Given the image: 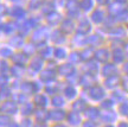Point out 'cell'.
I'll return each mask as SVG.
<instances>
[{
    "mask_svg": "<svg viewBox=\"0 0 128 127\" xmlns=\"http://www.w3.org/2000/svg\"><path fill=\"white\" fill-rule=\"evenodd\" d=\"M48 37H49V31H48V29H45V27H39V29H37L36 31H34V33H33L32 41L34 42V43L40 44V43H43V42L45 41Z\"/></svg>",
    "mask_w": 128,
    "mask_h": 127,
    "instance_id": "cell-1",
    "label": "cell"
},
{
    "mask_svg": "<svg viewBox=\"0 0 128 127\" xmlns=\"http://www.w3.org/2000/svg\"><path fill=\"white\" fill-rule=\"evenodd\" d=\"M0 110L2 112V113H7V114H16L18 112V107H17V104L16 102H11V101H5L4 103L1 104V107H0Z\"/></svg>",
    "mask_w": 128,
    "mask_h": 127,
    "instance_id": "cell-2",
    "label": "cell"
},
{
    "mask_svg": "<svg viewBox=\"0 0 128 127\" xmlns=\"http://www.w3.org/2000/svg\"><path fill=\"white\" fill-rule=\"evenodd\" d=\"M89 95H90V97L94 99V100H101V99L104 96V90H103L101 87L95 86L89 90Z\"/></svg>",
    "mask_w": 128,
    "mask_h": 127,
    "instance_id": "cell-3",
    "label": "cell"
},
{
    "mask_svg": "<svg viewBox=\"0 0 128 127\" xmlns=\"http://www.w3.org/2000/svg\"><path fill=\"white\" fill-rule=\"evenodd\" d=\"M65 118V112L63 110H58V109H55V110H51L49 112V119L50 120H54V121H60Z\"/></svg>",
    "mask_w": 128,
    "mask_h": 127,
    "instance_id": "cell-4",
    "label": "cell"
},
{
    "mask_svg": "<svg viewBox=\"0 0 128 127\" xmlns=\"http://www.w3.org/2000/svg\"><path fill=\"white\" fill-rule=\"evenodd\" d=\"M75 71V69L71 64H63V65H60V68H58V73L60 75H63V76H71Z\"/></svg>",
    "mask_w": 128,
    "mask_h": 127,
    "instance_id": "cell-5",
    "label": "cell"
},
{
    "mask_svg": "<svg viewBox=\"0 0 128 127\" xmlns=\"http://www.w3.org/2000/svg\"><path fill=\"white\" fill-rule=\"evenodd\" d=\"M77 31L81 35H87L88 32L90 31V24H89V22H88L87 19L81 20V23H80V25L77 27Z\"/></svg>",
    "mask_w": 128,
    "mask_h": 127,
    "instance_id": "cell-6",
    "label": "cell"
},
{
    "mask_svg": "<svg viewBox=\"0 0 128 127\" xmlns=\"http://www.w3.org/2000/svg\"><path fill=\"white\" fill-rule=\"evenodd\" d=\"M68 13L70 17H77L78 16V5L75 3V0H71L68 4Z\"/></svg>",
    "mask_w": 128,
    "mask_h": 127,
    "instance_id": "cell-7",
    "label": "cell"
},
{
    "mask_svg": "<svg viewBox=\"0 0 128 127\" xmlns=\"http://www.w3.org/2000/svg\"><path fill=\"white\" fill-rule=\"evenodd\" d=\"M30 67H31L34 71H39L43 67V58L39 57V56H36L34 58H32L31 63H30Z\"/></svg>",
    "mask_w": 128,
    "mask_h": 127,
    "instance_id": "cell-8",
    "label": "cell"
},
{
    "mask_svg": "<svg viewBox=\"0 0 128 127\" xmlns=\"http://www.w3.org/2000/svg\"><path fill=\"white\" fill-rule=\"evenodd\" d=\"M95 57L100 62H107L108 58H109V52H108V50H106V49H100L98 51L95 52Z\"/></svg>",
    "mask_w": 128,
    "mask_h": 127,
    "instance_id": "cell-9",
    "label": "cell"
},
{
    "mask_svg": "<svg viewBox=\"0 0 128 127\" xmlns=\"http://www.w3.org/2000/svg\"><path fill=\"white\" fill-rule=\"evenodd\" d=\"M40 80L43 82H51L52 80H55V73L50 69H48L40 74Z\"/></svg>",
    "mask_w": 128,
    "mask_h": 127,
    "instance_id": "cell-10",
    "label": "cell"
},
{
    "mask_svg": "<svg viewBox=\"0 0 128 127\" xmlns=\"http://www.w3.org/2000/svg\"><path fill=\"white\" fill-rule=\"evenodd\" d=\"M94 82H95V78H94L92 74H86L81 78V84L83 87H90L92 84H94Z\"/></svg>",
    "mask_w": 128,
    "mask_h": 127,
    "instance_id": "cell-11",
    "label": "cell"
},
{
    "mask_svg": "<svg viewBox=\"0 0 128 127\" xmlns=\"http://www.w3.org/2000/svg\"><path fill=\"white\" fill-rule=\"evenodd\" d=\"M20 89L23 93L25 94H32V93H36V89H34V84L33 83H30V82H25L20 86Z\"/></svg>",
    "mask_w": 128,
    "mask_h": 127,
    "instance_id": "cell-12",
    "label": "cell"
},
{
    "mask_svg": "<svg viewBox=\"0 0 128 127\" xmlns=\"http://www.w3.org/2000/svg\"><path fill=\"white\" fill-rule=\"evenodd\" d=\"M10 14H11L12 17H14V18H23L24 16H25V11H24L22 7L16 6V7H12V9H11Z\"/></svg>",
    "mask_w": 128,
    "mask_h": 127,
    "instance_id": "cell-13",
    "label": "cell"
},
{
    "mask_svg": "<svg viewBox=\"0 0 128 127\" xmlns=\"http://www.w3.org/2000/svg\"><path fill=\"white\" fill-rule=\"evenodd\" d=\"M60 22V16L56 12H51L48 14V23L51 25H57Z\"/></svg>",
    "mask_w": 128,
    "mask_h": 127,
    "instance_id": "cell-14",
    "label": "cell"
},
{
    "mask_svg": "<svg viewBox=\"0 0 128 127\" xmlns=\"http://www.w3.org/2000/svg\"><path fill=\"white\" fill-rule=\"evenodd\" d=\"M120 83V78L116 75H112V76L108 77V80L106 81V86L108 88H114Z\"/></svg>",
    "mask_w": 128,
    "mask_h": 127,
    "instance_id": "cell-15",
    "label": "cell"
},
{
    "mask_svg": "<svg viewBox=\"0 0 128 127\" xmlns=\"http://www.w3.org/2000/svg\"><path fill=\"white\" fill-rule=\"evenodd\" d=\"M10 44L14 48H20V46H23L24 44V39L22 36H14L12 37L11 39H10Z\"/></svg>",
    "mask_w": 128,
    "mask_h": 127,
    "instance_id": "cell-16",
    "label": "cell"
},
{
    "mask_svg": "<svg viewBox=\"0 0 128 127\" xmlns=\"http://www.w3.org/2000/svg\"><path fill=\"white\" fill-rule=\"evenodd\" d=\"M20 112L24 115H30V114H32L34 112V107H33L32 103H25L24 102V104L22 106V108H20Z\"/></svg>",
    "mask_w": 128,
    "mask_h": 127,
    "instance_id": "cell-17",
    "label": "cell"
},
{
    "mask_svg": "<svg viewBox=\"0 0 128 127\" xmlns=\"http://www.w3.org/2000/svg\"><path fill=\"white\" fill-rule=\"evenodd\" d=\"M34 103H36L38 107H45L46 104H48V99H46L44 95L38 94V95L34 96Z\"/></svg>",
    "mask_w": 128,
    "mask_h": 127,
    "instance_id": "cell-18",
    "label": "cell"
},
{
    "mask_svg": "<svg viewBox=\"0 0 128 127\" xmlns=\"http://www.w3.org/2000/svg\"><path fill=\"white\" fill-rule=\"evenodd\" d=\"M11 74L16 77L22 76L24 74V68H23V64H17V65H13L11 68Z\"/></svg>",
    "mask_w": 128,
    "mask_h": 127,
    "instance_id": "cell-19",
    "label": "cell"
},
{
    "mask_svg": "<svg viewBox=\"0 0 128 127\" xmlns=\"http://www.w3.org/2000/svg\"><path fill=\"white\" fill-rule=\"evenodd\" d=\"M62 31L64 32H66V33H70V32L74 30V24L70 20V19H65L63 23H62Z\"/></svg>",
    "mask_w": 128,
    "mask_h": 127,
    "instance_id": "cell-20",
    "label": "cell"
},
{
    "mask_svg": "<svg viewBox=\"0 0 128 127\" xmlns=\"http://www.w3.org/2000/svg\"><path fill=\"white\" fill-rule=\"evenodd\" d=\"M102 71H103L104 76H112V75H115V73H116V67L113 64H107V65H104Z\"/></svg>",
    "mask_w": 128,
    "mask_h": 127,
    "instance_id": "cell-21",
    "label": "cell"
},
{
    "mask_svg": "<svg viewBox=\"0 0 128 127\" xmlns=\"http://www.w3.org/2000/svg\"><path fill=\"white\" fill-rule=\"evenodd\" d=\"M51 39L55 42L56 44H60V43H63L65 41V38L64 36L60 33V31H55L52 35H51Z\"/></svg>",
    "mask_w": 128,
    "mask_h": 127,
    "instance_id": "cell-22",
    "label": "cell"
},
{
    "mask_svg": "<svg viewBox=\"0 0 128 127\" xmlns=\"http://www.w3.org/2000/svg\"><path fill=\"white\" fill-rule=\"evenodd\" d=\"M11 97V90L7 87H2L0 89V101H6Z\"/></svg>",
    "mask_w": 128,
    "mask_h": 127,
    "instance_id": "cell-23",
    "label": "cell"
},
{
    "mask_svg": "<svg viewBox=\"0 0 128 127\" xmlns=\"http://www.w3.org/2000/svg\"><path fill=\"white\" fill-rule=\"evenodd\" d=\"M12 61L16 64H24L26 62V56L24 54H16L12 55Z\"/></svg>",
    "mask_w": 128,
    "mask_h": 127,
    "instance_id": "cell-24",
    "label": "cell"
},
{
    "mask_svg": "<svg viewBox=\"0 0 128 127\" xmlns=\"http://www.w3.org/2000/svg\"><path fill=\"white\" fill-rule=\"evenodd\" d=\"M68 120L70 123H72V125H77V123L81 122V118H80V115H78V112H72V113H70L68 115Z\"/></svg>",
    "mask_w": 128,
    "mask_h": 127,
    "instance_id": "cell-25",
    "label": "cell"
},
{
    "mask_svg": "<svg viewBox=\"0 0 128 127\" xmlns=\"http://www.w3.org/2000/svg\"><path fill=\"white\" fill-rule=\"evenodd\" d=\"M86 107H87V104L83 100H78L72 104V108L75 112H83L86 109Z\"/></svg>",
    "mask_w": 128,
    "mask_h": 127,
    "instance_id": "cell-26",
    "label": "cell"
},
{
    "mask_svg": "<svg viewBox=\"0 0 128 127\" xmlns=\"http://www.w3.org/2000/svg\"><path fill=\"white\" fill-rule=\"evenodd\" d=\"M92 20H94L95 23H101V22H103V19H104V14H103V12H102V11H100V10H96L95 12L92 13Z\"/></svg>",
    "mask_w": 128,
    "mask_h": 127,
    "instance_id": "cell-27",
    "label": "cell"
},
{
    "mask_svg": "<svg viewBox=\"0 0 128 127\" xmlns=\"http://www.w3.org/2000/svg\"><path fill=\"white\" fill-rule=\"evenodd\" d=\"M86 114H87V116L89 119H96V118L100 116V112H98L96 108H94V107L88 108L87 110H86Z\"/></svg>",
    "mask_w": 128,
    "mask_h": 127,
    "instance_id": "cell-28",
    "label": "cell"
},
{
    "mask_svg": "<svg viewBox=\"0 0 128 127\" xmlns=\"http://www.w3.org/2000/svg\"><path fill=\"white\" fill-rule=\"evenodd\" d=\"M1 30L6 33V35H11L12 32L16 30V24H11V23H6V24H2V27Z\"/></svg>",
    "mask_w": 128,
    "mask_h": 127,
    "instance_id": "cell-29",
    "label": "cell"
},
{
    "mask_svg": "<svg viewBox=\"0 0 128 127\" xmlns=\"http://www.w3.org/2000/svg\"><path fill=\"white\" fill-rule=\"evenodd\" d=\"M124 58V51L121 50V49H115L114 51V61L116 63H120V62H122Z\"/></svg>",
    "mask_w": 128,
    "mask_h": 127,
    "instance_id": "cell-30",
    "label": "cell"
},
{
    "mask_svg": "<svg viewBox=\"0 0 128 127\" xmlns=\"http://www.w3.org/2000/svg\"><path fill=\"white\" fill-rule=\"evenodd\" d=\"M122 6L120 4H113L109 6V13L110 14H120L121 12H122V9H121Z\"/></svg>",
    "mask_w": 128,
    "mask_h": 127,
    "instance_id": "cell-31",
    "label": "cell"
},
{
    "mask_svg": "<svg viewBox=\"0 0 128 127\" xmlns=\"http://www.w3.org/2000/svg\"><path fill=\"white\" fill-rule=\"evenodd\" d=\"M36 118L38 121H40V122H44L46 119H49V113L45 112V110H38L36 113Z\"/></svg>",
    "mask_w": 128,
    "mask_h": 127,
    "instance_id": "cell-32",
    "label": "cell"
},
{
    "mask_svg": "<svg viewBox=\"0 0 128 127\" xmlns=\"http://www.w3.org/2000/svg\"><path fill=\"white\" fill-rule=\"evenodd\" d=\"M64 93H65V96H66L68 99H72V97H75V95H76V89H75L72 86H69L65 88Z\"/></svg>",
    "mask_w": 128,
    "mask_h": 127,
    "instance_id": "cell-33",
    "label": "cell"
},
{
    "mask_svg": "<svg viewBox=\"0 0 128 127\" xmlns=\"http://www.w3.org/2000/svg\"><path fill=\"white\" fill-rule=\"evenodd\" d=\"M84 70H87L89 74H95L97 71V64L95 62H89L87 67H84Z\"/></svg>",
    "mask_w": 128,
    "mask_h": 127,
    "instance_id": "cell-34",
    "label": "cell"
},
{
    "mask_svg": "<svg viewBox=\"0 0 128 127\" xmlns=\"http://www.w3.org/2000/svg\"><path fill=\"white\" fill-rule=\"evenodd\" d=\"M88 43L90 44V45H100L101 43H102V39H101L100 36H92L88 38Z\"/></svg>",
    "mask_w": 128,
    "mask_h": 127,
    "instance_id": "cell-35",
    "label": "cell"
},
{
    "mask_svg": "<svg viewBox=\"0 0 128 127\" xmlns=\"http://www.w3.org/2000/svg\"><path fill=\"white\" fill-rule=\"evenodd\" d=\"M13 101L16 103H24L26 101V94H14L13 95Z\"/></svg>",
    "mask_w": 128,
    "mask_h": 127,
    "instance_id": "cell-36",
    "label": "cell"
},
{
    "mask_svg": "<svg viewBox=\"0 0 128 127\" xmlns=\"http://www.w3.org/2000/svg\"><path fill=\"white\" fill-rule=\"evenodd\" d=\"M80 6L84 11H89L90 9H92V0H82Z\"/></svg>",
    "mask_w": 128,
    "mask_h": 127,
    "instance_id": "cell-37",
    "label": "cell"
},
{
    "mask_svg": "<svg viewBox=\"0 0 128 127\" xmlns=\"http://www.w3.org/2000/svg\"><path fill=\"white\" fill-rule=\"evenodd\" d=\"M115 118H116V115L114 113H112V112H107L102 115V119H103V121L106 122H112V121H114Z\"/></svg>",
    "mask_w": 128,
    "mask_h": 127,
    "instance_id": "cell-38",
    "label": "cell"
},
{
    "mask_svg": "<svg viewBox=\"0 0 128 127\" xmlns=\"http://www.w3.org/2000/svg\"><path fill=\"white\" fill-rule=\"evenodd\" d=\"M43 3H44V0H30L28 6H30V9L31 10H37V9L40 7Z\"/></svg>",
    "mask_w": 128,
    "mask_h": 127,
    "instance_id": "cell-39",
    "label": "cell"
},
{
    "mask_svg": "<svg viewBox=\"0 0 128 127\" xmlns=\"http://www.w3.org/2000/svg\"><path fill=\"white\" fill-rule=\"evenodd\" d=\"M52 104L56 106V107H60V106H63L64 104V99L60 95L55 96V97L52 99Z\"/></svg>",
    "mask_w": 128,
    "mask_h": 127,
    "instance_id": "cell-40",
    "label": "cell"
},
{
    "mask_svg": "<svg viewBox=\"0 0 128 127\" xmlns=\"http://www.w3.org/2000/svg\"><path fill=\"white\" fill-rule=\"evenodd\" d=\"M11 122L12 121L7 115H0V126H8V125H12Z\"/></svg>",
    "mask_w": 128,
    "mask_h": 127,
    "instance_id": "cell-41",
    "label": "cell"
},
{
    "mask_svg": "<svg viewBox=\"0 0 128 127\" xmlns=\"http://www.w3.org/2000/svg\"><path fill=\"white\" fill-rule=\"evenodd\" d=\"M0 56L4 57V58H7V57H12V51L8 48H2L0 49Z\"/></svg>",
    "mask_w": 128,
    "mask_h": 127,
    "instance_id": "cell-42",
    "label": "cell"
},
{
    "mask_svg": "<svg viewBox=\"0 0 128 127\" xmlns=\"http://www.w3.org/2000/svg\"><path fill=\"white\" fill-rule=\"evenodd\" d=\"M69 58H70V61H71L72 63H77V62H80V61L82 59V57H81V54H77V52H72V54H70Z\"/></svg>",
    "mask_w": 128,
    "mask_h": 127,
    "instance_id": "cell-43",
    "label": "cell"
},
{
    "mask_svg": "<svg viewBox=\"0 0 128 127\" xmlns=\"http://www.w3.org/2000/svg\"><path fill=\"white\" fill-rule=\"evenodd\" d=\"M55 56L57 57V58H64L65 56H66V52H65V50L64 49H62V48H58V49H56L55 50Z\"/></svg>",
    "mask_w": 128,
    "mask_h": 127,
    "instance_id": "cell-44",
    "label": "cell"
},
{
    "mask_svg": "<svg viewBox=\"0 0 128 127\" xmlns=\"http://www.w3.org/2000/svg\"><path fill=\"white\" fill-rule=\"evenodd\" d=\"M92 55H94V52H92V49H86L81 54V57H82V59H89V58H92Z\"/></svg>",
    "mask_w": 128,
    "mask_h": 127,
    "instance_id": "cell-45",
    "label": "cell"
},
{
    "mask_svg": "<svg viewBox=\"0 0 128 127\" xmlns=\"http://www.w3.org/2000/svg\"><path fill=\"white\" fill-rule=\"evenodd\" d=\"M34 51H36V48L32 45H26V46H24V54L25 55H28V56H31V55L34 54Z\"/></svg>",
    "mask_w": 128,
    "mask_h": 127,
    "instance_id": "cell-46",
    "label": "cell"
},
{
    "mask_svg": "<svg viewBox=\"0 0 128 127\" xmlns=\"http://www.w3.org/2000/svg\"><path fill=\"white\" fill-rule=\"evenodd\" d=\"M43 12H44V13H51V12H54V4L46 3V4L44 5V7H43Z\"/></svg>",
    "mask_w": 128,
    "mask_h": 127,
    "instance_id": "cell-47",
    "label": "cell"
},
{
    "mask_svg": "<svg viewBox=\"0 0 128 127\" xmlns=\"http://www.w3.org/2000/svg\"><path fill=\"white\" fill-rule=\"evenodd\" d=\"M112 35L115 37H121L124 35V29H121V27H118V29H114L113 31H112Z\"/></svg>",
    "mask_w": 128,
    "mask_h": 127,
    "instance_id": "cell-48",
    "label": "cell"
},
{
    "mask_svg": "<svg viewBox=\"0 0 128 127\" xmlns=\"http://www.w3.org/2000/svg\"><path fill=\"white\" fill-rule=\"evenodd\" d=\"M8 65H7V63L5 62V61H0V73L4 74L5 71H7L8 70Z\"/></svg>",
    "mask_w": 128,
    "mask_h": 127,
    "instance_id": "cell-49",
    "label": "cell"
},
{
    "mask_svg": "<svg viewBox=\"0 0 128 127\" xmlns=\"http://www.w3.org/2000/svg\"><path fill=\"white\" fill-rule=\"evenodd\" d=\"M7 81H8V77L6 76L5 74L0 75V86L6 87V84H7Z\"/></svg>",
    "mask_w": 128,
    "mask_h": 127,
    "instance_id": "cell-50",
    "label": "cell"
},
{
    "mask_svg": "<svg viewBox=\"0 0 128 127\" xmlns=\"http://www.w3.org/2000/svg\"><path fill=\"white\" fill-rule=\"evenodd\" d=\"M56 90H57V87L52 86V84H49V86L46 87V91H48L49 94H55Z\"/></svg>",
    "mask_w": 128,
    "mask_h": 127,
    "instance_id": "cell-51",
    "label": "cell"
},
{
    "mask_svg": "<svg viewBox=\"0 0 128 127\" xmlns=\"http://www.w3.org/2000/svg\"><path fill=\"white\" fill-rule=\"evenodd\" d=\"M102 107H103V108H112V107H113V102H112V101H104V102L102 103Z\"/></svg>",
    "mask_w": 128,
    "mask_h": 127,
    "instance_id": "cell-52",
    "label": "cell"
},
{
    "mask_svg": "<svg viewBox=\"0 0 128 127\" xmlns=\"http://www.w3.org/2000/svg\"><path fill=\"white\" fill-rule=\"evenodd\" d=\"M120 110L122 112V114H128V104L124 103L121 106V108H120Z\"/></svg>",
    "mask_w": 128,
    "mask_h": 127,
    "instance_id": "cell-53",
    "label": "cell"
},
{
    "mask_svg": "<svg viewBox=\"0 0 128 127\" xmlns=\"http://www.w3.org/2000/svg\"><path fill=\"white\" fill-rule=\"evenodd\" d=\"M4 14H6V7L4 5H0V17L4 16Z\"/></svg>",
    "mask_w": 128,
    "mask_h": 127,
    "instance_id": "cell-54",
    "label": "cell"
},
{
    "mask_svg": "<svg viewBox=\"0 0 128 127\" xmlns=\"http://www.w3.org/2000/svg\"><path fill=\"white\" fill-rule=\"evenodd\" d=\"M23 126H31L32 123H31V120H28V119H24V121L23 123H22Z\"/></svg>",
    "mask_w": 128,
    "mask_h": 127,
    "instance_id": "cell-55",
    "label": "cell"
},
{
    "mask_svg": "<svg viewBox=\"0 0 128 127\" xmlns=\"http://www.w3.org/2000/svg\"><path fill=\"white\" fill-rule=\"evenodd\" d=\"M114 97L118 99V100H122V99H124V95H121V93H114Z\"/></svg>",
    "mask_w": 128,
    "mask_h": 127,
    "instance_id": "cell-56",
    "label": "cell"
},
{
    "mask_svg": "<svg viewBox=\"0 0 128 127\" xmlns=\"http://www.w3.org/2000/svg\"><path fill=\"white\" fill-rule=\"evenodd\" d=\"M124 88L126 91H128V77L124 80Z\"/></svg>",
    "mask_w": 128,
    "mask_h": 127,
    "instance_id": "cell-57",
    "label": "cell"
},
{
    "mask_svg": "<svg viewBox=\"0 0 128 127\" xmlns=\"http://www.w3.org/2000/svg\"><path fill=\"white\" fill-rule=\"evenodd\" d=\"M97 1H98V4H101V5H106V4H108L109 0H97Z\"/></svg>",
    "mask_w": 128,
    "mask_h": 127,
    "instance_id": "cell-58",
    "label": "cell"
},
{
    "mask_svg": "<svg viewBox=\"0 0 128 127\" xmlns=\"http://www.w3.org/2000/svg\"><path fill=\"white\" fill-rule=\"evenodd\" d=\"M124 70L126 71V73L128 74V63L127 64H124Z\"/></svg>",
    "mask_w": 128,
    "mask_h": 127,
    "instance_id": "cell-59",
    "label": "cell"
},
{
    "mask_svg": "<svg viewBox=\"0 0 128 127\" xmlns=\"http://www.w3.org/2000/svg\"><path fill=\"white\" fill-rule=\"evenodd\" d=\"M124 1H127V0H116V3H124Z\"/></svg>",
    "mask_w": 128,
    "mask_h": 127,
    "instance_id": "cell-60",
    "label": "cell"
},
{
    "mask_svg": "<svg viewBox=\"0 0 128 127\" xmlns=\"http://www.w3.org/2000/svg\"><path fill=\"white\" fill-rule=\"evenodd\" d=\"M0 27H2V24H1V22H0Z\"/></svg>",
    "mask_w": 128,
    "mask_h": 127,
    "instance_id": "cell-61",
    "label": "cell"
},
{
    "mask_svg": "<svg viewBox=\"0 0 128 127\" xmlns=\"http://www.w3.org/2000/svg\"><path fill=\"white\" fill-rule=\"evenodd\" d=\"M12 1H16V0H12Z\"/></svg>",
    "mask_w": 128,
    "mask_h": 127,
    "instance_id": "cell-62",
    "label": "cell"
}]
</instances>
